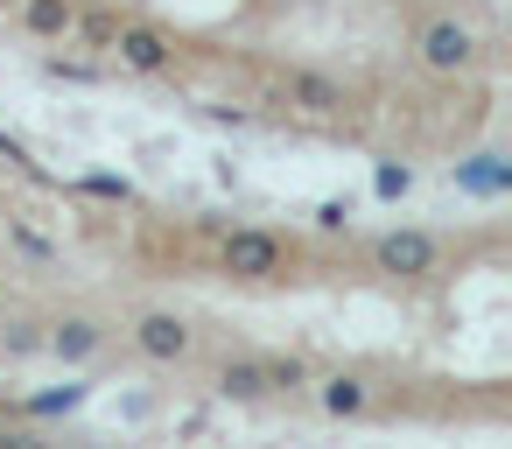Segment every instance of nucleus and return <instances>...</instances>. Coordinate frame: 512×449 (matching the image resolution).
Masks as SVG:
<instances>
[{"label":"nucleus","mask_w":512,"mask_h":449,"mask_svg":"<svg viewBox=\"0 0 512 449\" xmlns=\"http://www.w3.org/2000/svg\"><path fill=\"white\" fill-rule=\"evenodd\" d=\"M218 260H225L232 281H274V274L288 267V246H281L267 225H239V232H225Z\"/></svg>","instance_id":"nucleus-1"},{"label":"nucleus","mask_w":512,"mask_h":449,"mask_svg":"<svg viewBox=\"0 0 512 449\" xmlns=\"http://www.w3.org/2000/svg\"><path fill=\"white\" fill-rule=\"evenodd\" d=\"M414 50H421V64H428L435 78H463V71L477 64V36H470L463 22H449V15H435V22H421V36H414Z\"/></svg>","instance_id":"nucleus-2"},{"label":"nucleus","mask_w":512,"mask_h":449,"mask_svg":"<svg viewBox=\"0 0 512 449\" xmlns=\"http://www.w3.org/2000/svg\"><path fill=\"white\" fill-rule=\"evenodd\" d=\"M113 57H120L127 71H141V78H162V71L176 64V43H169L155 22H120V36H113Z\"/></svg>","instance_id":"nucleus-3"},{"label":"nucleus","mask_w":512,"mask_h":449,"mask_svg":"<svg viewBox=\"0 0 512 449\" xmlns=\"http://www.w3.org/2000/svg\"><path fill=\"white\" fill-rule=\"evenodd\" d=\"M372 260H379V274H400V281H414V274H435V260H442V246L428 239V232H379V246H372Z\"/></svg>","instance_id":"nucleus-4"},{"label":"nucleus","mask_w":512,"mask_h":449,"mask_svg":"<svg viewBox=\"0 0 512 449\" xmlns=\"http://www.w3.org/2000/svg\"><path fill=\"white\" fill-rule=\"evenodd\" d=\"M134 344H141V358H155V365H183V358L197 351V330H190L183 316H169V309H148V316L134 323Z\"/></svg>","instance_id":"nucleus-5"},{"label":"nucleus","mask_w":512,"mask_h":449,"mask_svg":"<svg viewBox=\"0 0 512 449\" xmlns=\"http://www.w3.org/2000/svg\"><path fill=\"white\" fill-rule=\"evenodd\" d=\"M288 106H302V113H316V120H337V113L351 106V92H344L330 71H316V64H295V71H288Z\"/></svg>","instance_id":"nucleus-6"},{"label":"nucleus","mask_w":512,"mask_h":449,"mask_svg":"<svg viewBox=\"0 0 512 449\" xmlns=\"http://www.w3.org/2000/svg\"><path fill=\"white\" fill-rule=\"evenodd\" d=\"M71 22H78V0H22V29L43 43H64Z\"/></svg>","instance_id":"nucleus-7"},{"label":"nucleus","mask_w":512,"mask_h":449,"mask_svg":"<svg viewBox=\"0 0 512 449\" xmlns=\"http://www.w3.org/2000/svg\"><path fill=\"white\" fill-rule=\"evenodd\" d=\"M99 344H106V330H99L92 316H64V323L43 337V351H57V358H92Z\"/></svg>","instance_id":"nucleus-8"},{"label":"nucleus","mask_w":512,"mask_h":449,"mask_svg":"<svg viewBox=\"0 0 512 449\" xmlns=\"http://www.w3.org/2000/svg\"><path fill=\"white\" fill-rule=\"evenodd\" d=\"M218 393H225V400H260V393H267L260 358H225V365H218Z\"/></svg>","instance_id":"nucleus-9"},{"label":"nucleus","mask_w":512,"mask_h":449,"mask_svg":"<svg viewBox=\"0 0 512 449\" xmlns=\"http://www.w3.org/2000/svg\"><path fill=\"white\" fill-rule=\"evenodd\" d=\"M365 400H372V393H365V379H358V372H337V379L323 386V407H330L337 421H344V414H365Z\"/></svg>","instance_id":"nucleus-10"},{"label":"nucleus","mask_w":512,"mask_h":449,"mask_svg":"<svg viewBox=\"0 0 512 449\" xmlns=\"http://www.w3.org/2000/svg\"><path fill=\"white\" fill-rule=\"evenodd\" d=\"M71 36H85L92 50H113V36H120V15H113V8H78Z\"/></svg>","instance_id":"nucleus-11"},{"label":"nucleus","mask_w":512,"mask_h":449,"mask_svg":"<svg viewBox=\"0 0 512 449\" xmlns=\"http://www.w3.org/2000/svg\"><path fill=\"white\" fill-rule=\"evenodd\" d=\"M260 379H267V393H295L309 379V365L302 358H260Z\"/></svg>","instance_id":"nucleus-12"},{"label":"nucleus","mask_w":512,"mask_h":449,"mask_svg":"<svg viewBox=\"0 0 512 449\" xmlns=\"http://www.w3.org/2000/svg\"><path fill=\"white\" fill-rule=\"evenodd\" d=\"M0 351H8V358H29V351H43V330H36V323H8V330H0Z\"/></svg>","instance_id":"nucleus-13"},{"label":"nucleus","mask_w":512,"mask_h":449,"mask_svg":"<svg viewBox=\"0 0 512 449\" xmlns=\"http://www.w3.org/2000/svg\"><path fill=\"white\" fill-rule=\"evenodd\" d=\"M78 190H85V197H99V204H134V183H120V176H85Z\"/></svg>","instance_id":"nucleus-14"},{"label":"nucleus","mask_w":512,"mask_h":449,"mask_svg":"<svg viewBox=\"0 0 512 449\" xmlns=\"http://www.w3.org/2000/svg\"><path fill=\"white\" fill-rule=\"evenodd\" d=\"M8 232H15V246H22L29 260H50V253H57V246H50V239H43L36 225H22V218H8Z\"/></svg>","instance_id":"nucleus-15"},{"label":"nucleus","mask_w":512,"mask_h":449,"mask_svg":"<svg viewBox=\"0 0 512 449\" xmlns=\"http://www.w3.org/2000/svg\"><path fill=\"white\" fill-rule=\"evenodd\" d=\"M85 400V386H64V393H43V400H29V414H71Z\"/></svg>","instance_id":"nucleus-16"},{"label":"nucleus","mask_w":512,"mask_h":449,"mask_svg":"<svg viewBox=\"0 0 512 449\" xmlns=\"http://www.w3.org/2000/svg\"><path fill=\"white\" fill-rule=\"evenodd\" d=\"M407 183H414V176H407L400 162H386V169H379V197H407Z\"/></svg>","instance_id":"nucleus-17"},{"label":"nucleus","mask_w":512,"mask_h":449,"mask_svg":"<svg viewBox=\"0 0 512 449\" xmlns=\"http://www.w3.org/2000/svg\"><path fill=\"white\" fill-rule=\"evenodd\" d=\"M316 232H351V204H323L316 211Z\"/></svg>","instance_id":"nucleus-18"},{"label":"nucleus","mask_w":512,"mask_h":449,"mask_svg":"<svg viewBox=\"0 0 512 449\" xmlns=\"http://www.w3.org/2000/svg\"><path fill=\"white\" fill-rule=\"evenodd\" d=\"M50 78H71V85H92L99 71H92V64H64V57H50Z\"/></svg>","instance_id":"nucleus-19"},{"label":"nucleus","mask_w":512,"mask_h":449,"mask_svg":"<svg viewBox=\"0 0 512 449\" xmlns=\"http://www.w3.org/2000/svg\"><path fill=\"white\" fill-rule=\"evenodd\" d=\"M0 442H15V435H8V428H0Z\"/></svg>","instance_id":"nucleus-20"}]
</instances>
